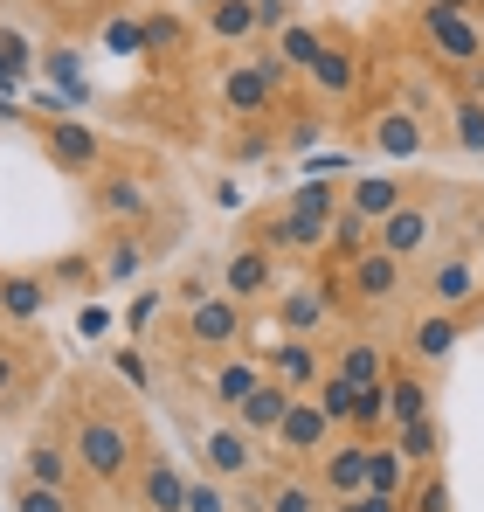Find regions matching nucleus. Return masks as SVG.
<instances>
[{
  "label": "nucleus",
  "mask_w": 484,
  "mask_h": 512,
  "mask_svg": "<svg viewBox=\"0 0 484 512\" xmlns=\"http://www.w3.org/2000/svg\"><path fill=\"white\" fill-rule=\"evenodd\" d=\"M56 436L70 443L77 471L90 478V492H125L146 464V423L125 395H97L90 381H70V429L56 423Z\"/></svg>",
  "instance_id": "obj_1"
},
{
  "label": "nucleus",
  "mask_w": 484,
  "mask_h": 512,
  "mask_svg": "<svg viewBox=\"0 0 484 512\" xmlns=\"http://www.w3.org/2000/svg\"><path fill=\"white\" fill-rule=\"evenodd\" d=\"M277 312V340H319L325 326L346 312V291H339V270H319V277H298L270 298Z\"/></svg>",
  "instance_id": "obj_2"
},
{
  "label": "nucleus",
  "mask_w": 484,
  "mask_h": 512,
  "mask_svg": "<svg viewBox=\"0 0 484 512\" xmlns=\"http://www.w3.org/2000/svg\"><path fill=\"white\" fill-rule=\"evenodd\" d=\"M173 346H180L187 360H222V353L249 346V305H236L229 291L201 298L194 312H180V333H173Z\"/></svg>",
  "instance_id": "obj_3"
},
{
  "label": "nucleus",
  "mask_w": 484,
  "mask_h": 512,
  "mask_svg": "<svg viewBox=\"0 0 484 512\" xmlns=\"http://www.w3.org/2000/svg\"><path fill=\"white\" fill-rule=\"evenodd\" d=\"M478 326H484V298H478V305H464V312H429V305H422V312L408 319L402 360H408V367H422V374H436V367H450V353L471 340Z\"/></svg>",
  "instance_id": "obj_4"
},
{
  "label": "nucleus",
  "mask_w": 484,
  "mask_h": 512,
  "mask_svg": "<svg viewBox=\"0 0 484 512\" xmlns=\"http://www.w3.org/2000/svg\"><path fill=\"white\" fill-rule=\"evenodd\" d=\"M298 84L277 56H249V63H236V70H222V111L229 118H242V125H256V118H277V97Z\"/></svg>",
  "instance_id": "obj_5"
},
{
  "label": "nucleus",
  "mask_w": 484,
  "mask_h": 512,
  "mask_svg": "<svg viewBox=\"0 0 484 512\" xmlns=\"http://www.w3.org/2000/svg\"><path fill=\"white\" fill-rule=\"evenodd\" d=\"M339 291H346V312H388L408 298V263H395L388 250H367L360 263L339 270Z\"/></svg>",
  "instance_id": "obj_6"
},
{
  "label": "nucleus",
  "mask_w": 484,
  "mask_h": 512,
  "mask_svg": "<svg viewBox=\"0 0 484 512\" xmlns=\"http://www.w3.org/2000/svg\"><path fill=\"white\" fill-rule=\"evenodd\" d=\"M90 215L104 229H146L153 222V180H139L132 167H104L90 180Z\"/></svg>",
  "instance_id": "obj_7"
},
{
  "label": "nucleus",
  "mask_w": 484,
  "mask_h": 512,
  "mask_svg": "<svg viewBox=\"0 0 484 512\" xmlns=\"http://www.w3.org/2000/svg\"><path fill=\"white\" fill-rule=\"evenodd\" d=\"M222 291L236 298V305H270L277 291H284V256L263 250V243H236V250L222 256Z\"/></svg>",
  "instance_id": "obj_8"
},
{
  "label": "nucleus",
  "mask_w": 484,
  "mask_h": 512,
  "mask_svg": "<svg viewBox=\"0 0 484 512\" xmlns=\"http://www.w3.org/2000/svg\"><path fill=\"white\" fill-rule=\"evenodd\" d=\"M436 236H443V215H436V201H402L388 222H374V250H388L395 263H422V256L436 250Z\"/></svg>",
  "instance_id": "obj_9"
},
{
  "label": "nucleus",
  "mask_w": 484,
  "mask_h": 512,
  "mask_svg": "<svg viewBox=\"0 0 484 512\" xmlns=\"http://www.w3.org/2000/svg\"><path fill=\"white\" fill-rule=\"evenodd\" d=\"M422 42H429L443 63H457V70H478L484 63V28H478V14H464V7L429 0V7H422Z\"/></svg>",
  "instance_id": "obj_10"
},
{
  "label": "nucleus",
  "mask_w": 484,
  "mask_h": 512,
  "mask_svg": "<svg viewBox=\"0 0 484 512\" xmlns=\"http://www.w3.org/2000/svg\"><path fill=\"white\" fill-rule=\"evenodd\" d=\"M35 125V139H42V153L56 160L63 173H83V180H97V173L111 167V153H104V139L77 125V118H28Z\"/></svg>",
  "instance_id": "obj_11"
},
{
  "label": "nucleus",
  "mask_w": 484,
  "mask_h": 512,
  "mask_svg": "<svg viewBox=\"0 0 484 512\" xmlns=\"http://www.w3.org/2000/svg\"><path fill=\"white\" fill-rule=\"evenodd\" d=\"M332 443H339V429L319 416V402H312V395H298V402H291V416H284V423H277V436H270L277 464H298V471H312Z\"/></svg>",
  "instance_id": "obj_12"
},
{
  "label": "nucleus",
  "mask_w": 484,
  "mask_h": 512,
  "mask_svg": "<svg viewBox=\"0 0 484 512\" xmlns=\"http://www.w3.org/2000/svg\"><path fill=\"white\" fill-rule=\"evenodd\" d=\"M256 464H263V443H256L236 416H222V423L201 436V471H208V478H222V485H249Z\"/></svg>",
  "instance_id": "obj_13"
},
{
  "label": "nucleus",
  "mask_w": 484,
  "mask_h": 512,
  "mask_svg": "<svg viewBox=\"0 0 484 512\" xmlns=\"http://www.w3.org/2000/svg\"><path fill=\"white\" fill-rule=\"evenodd\" d=\"M478 298H484L478 256L450 250V256H436V263L422 270V305H429V312H464V305H478Z\"/></svg>",
  "instance_id": "obj_14"
},
{
  "label": "nucleus",
  "mask_w": 484,
  "mask_h": 512,
  "mask_svg": "<svg viewBox=\"0 0 484 512\" xmlns=\"http://www.w3.org/2000/svg\"><path fill=\"white\" fill-rule=\"evenodd\" d=\"M256 360H263V374H270V381H284L291 395H312V388L325 381V367H332L325 340H277V346H256Z\"/></svg>",
  "instance_id": "obj_15"
},
{
  "label": "nucleus",
  "mask_w": 484,
  "mask_h": 512,
  "mask_svg": "<svg viewBox=\"0 0 484 512\" xmlns=\"http://www.w3.org/2000/svg\"><path fill=\"white\" fill-rule=\"evenodd\" d=\"M242 512H325V492H319V478H312V471L284 464V471H270V478H249Z\"/></svg>",
  "instance_id": "obj_16"
},
{
  "label": "nucleus",
  "mask_w": 484,
  "mask_h": 512,
  "mask_svg": "<svg viewBox=\"0 0 484 512\" xmlns=\"http://www.w3.org/2000/svg\"><path fill=\"white\" fill-rule=\"evenodd\" d=\"M187 485H194V471H180V457L146 450V464L132 478V499H139V512H187Z\"/></svg>",
  "instance_id": "obj_17"
},
{
  "label": "nucleus",
  "mask_w": 484,
  "mask_h": 512,
  "mask_svg": "<svg viewBox=\"0 0 484 512\" xmlns=\"http://www.w3.org/2000/svg\"><path fill=\"white\" fill-rule=\"evenodd\" d=\"M298 84H305L312 97H319V111L346 104V97L360 90V49H353L346 35H339V42H325V49H319V63H312V70H305Z\"/></svg>",
  "instance_id": "obj_18"
},
{
  "label": "nucleus",
  "mask_w": 484,
  "mask_h": 512,
  "mask_svg": "<svg viewBox=\"0 0 484 512\" xmlns=\"http://www.w3.org/2000/svg\"><path fill=\"white\" fill-rule=\"evenodd\" d=\"M367 450H374L367 436H339L319 464H312V478H319L325 506H332V499H360V492H367Z\"/></svg>",
  "instance_id": "obj_19"
},
{
  "label": "nucleus",
  "mask_w": 484,
  "mask_h": 512,
  "mask_svg": "<svg viewBox=\"0 0 484 512\" xmlns=\"http://www.w3.org/2000/svg\"><path fill=\"white\" fill-rule=\"evenodd\" d=\"M21 478H35V485H49V492H70V499L90 485V478L77 471V457H70V443H63L56 429H49V436H35V443L21 450Z\"/></svg>",
  "instance_id": "obj_20"
},
{
  "label": "nucleus",
  "mask_w": 484,
  "mask_h": 512,
  "mask_svg": "<svg viewBox=\"0 0 484 512\" xmlns=\"http://www.w3.org/2000/svg\"><path fill=\"white\" fill-rule=\"evenodd\" d=\"M402 201H415V180H402V173H388V167L353 173V180H346V208L367 215V222H388Z\"/></svg>",
  "instance_id": "obj_21"
},
{
  "label": "nucleus",
  "mask_w": 484,
  "mask_h": 512,
  "mask_svg": "<svg viewBox=\"0 0 484 512\" xmlns=\"http://www.w3.org/2000/svg\"><path fill=\"white\" fill-rule=\"evenodd\" d=\"M256 381H263L256 346H236V353H222V360H215V374H208V402H215L222 416H236L242 402L256 395Z\"/></svg>",
  "instance_id": "obj_22"
},
{
  "label": "nucleus",
  "mask_w": 484,
  "mask_h": 512,
  "mask_svg": "<svg viewBox=\"0 0 484 512\" xmlns=\"http://www.w3.org/2000/svg\"><path fill=\"white\" fill-rule=\"evenodd\" d=\"M35 388H42V360H35V346L0 340V416L28 409V402H35Z\"/></svg>",
  "instance_id": "obj_23"
},
{
  "label": "nucleus",
  "mask_w": 484,
  "mask_h": 512,
  "mask_svg": "<svg viewBox=\"0 0 484 512\" xmlns=\"http://www.w3.org/2000/svg\"><path fill=\"white\" fill-rule=\"evenodd\" d=\"M332 367H339L353 388H381V381H388V367H395V346L374 340V333H353V340H339Z\"/></svg>",
  "instance_id": "obj_24"
},
{
  "label": "nucleus",
  "mask_w": 484,
  "mask_h": 512,
  "mask_svg": "<svg viewBox=\"0 0 484 512\" xmlns=\"http://www.w3.org/2000/svg\"><path fill=\"white\" fill-rule=\"evenodd\" d=\"M49 312V270H0V319L35 326Z\"/></svg>",
  "instance_id": "obj_25"
},
{
  "label": "nucleus",
  "mask_w": 484,
  "mask_h": 512,
  "mask_svg": "<svg viewBox=\"0 0 484 512\" xmlns=\"http://www.w3.org/2000/svg\"><path fill=\"white\" fill-rule=\"evenodd\" d=\"M388 416H395V429L436 416V388H429V374H422V367H408V360L388 367ZM395 429H388V436H395Z\"/></svg>",
  "instance_id": "obj_26"
},
{
  "label": "nucleus",
  "mask_w": 484,
  "mask_h": 512,
  "mask_svg": "<svg viewBox=\"0 0 484 512\" xmlns=\"http://www.w3.org/2000/svg\"><path fill=\"white\" fill-rule=\"evenodd\" d=\"M291 402H298V395H291L284 381H270V374H263V381H256V395H249V402L236 409V423L249 429L256 443H270V436H277V423L291 416Z\"/></svg>",
  "instance_id": "obj_27"
},
{
  "label": "nucleus",
  "mask_w": 484,
  "mask_h": 512,
  "mask_svg": "<svg viewBox=\"0 0 484 512\" xmlns=\"http://www.w3.org/2000/svg\"><path fill=\"white\" fill-rule=\"evenodd\" d=\"M367 139H374V153H388V160H415V153L429 146V125H422L408 104H402V111L388 104V111L374 118V132H367Z\"/></svg>",
  "instance_id": "obj_28"
},
{
  "label": "nucleus",
  "mask_w": 484,
  "mask_h": 512,
  "mask_svg": "<svg viewBox=\"0 0 484 512\" xmlns=\"http://www.w3.org/2000/svg\"><path fill=\"white\" fill-rule=\"evenodd\" d=\"M408 485H415V464L395 450V436H381V443L367 450V492H374V499H408Z\"/></svg>",
  "instance_id": "obj_29"
},
{
  "label": "nucleus",
  "mask_w": 484,
  "mask_h": 512,
  "mask_svg": "<svg viewBox=\"0 0 484 512\" xmlns=\"http://www.w3.org/2000/svg\"><path fill=\"white\" fill-rule=\"evenodd\" d=\"M146 270V243H139V229H111L104 243H97V277H104V291L111 284H132Z\"/></svg>",
  "instance_id": "obj_30"
},
{
  "label": "nucleus",
  "mask_w": 484,
  "mask_h": 512,
  "mask_svg": "<svg viewBox=\"0 0 484 512\" xmlns=\"http://www.w3.org/2000/svg\"><path fill=\"white\" fill-rule=\"evenodd\" d=\"M367 250H374V222H367V215H353V208L339 201V215H332V250H325V270H346V263H360Z\"/></svg>",
  "instance_id": "obj_31"
},
{
  "label": "nucleus",
  "mask_w": 484,
  "mask_h": 512,
  "mask_svg": "<svg viewBox=\"0 0 484 512\" xmlns=\"http://www.w3.org/2000/svg\"><path fill=\"white\" fill-rule=\"evenodd\" d=\"M201 28H208L215 42H229V49H236V42H256V35H263V28H256V0H215V7L201 14Z\"/></svg>",
  "instance_id": "obj_32"
},
{
  "label": "nucleus",
  "mask_w": 484,
  "mask_h": 512,
  "mask_svg": "<svg viewBox=\"0 0 484 512\" xmlns=\"http://www.w3.org/2000/svg\"><path fill=\"white\" fill-rule=\"evenodd\" d=\"M325 42H332L325 28H312V21H291V28L277 35V49H270V56H277V63L291 70V77H305V70L319 63V49H325Z\"/></svg>",
  "instance_id": "obj_33"
},
{
  "label": "nucleus",
  "mask_w": 484,
  "mask_h": 512,
  "mask_svg": "<svg viewBox=\"0 0 484 512\" xmlns=\"http://www.w3.org/2000/svg\"><path fill=\"white\" fill-rule=\"evenodd\" d=\"M312 402H319V416H325V423L346 436V429H353V402H360V388H353V381H346L339 367H325V381L312 388Z\"/></svg>",
  "instance_id": "obj_34"
},
{
  "label": "nucleus",
  "mask_w": 484,
  "mask_h": 512,
  "mask_svg": "<svg viewBox=\"0 0 484 512\" xmlns=\"http://www.w3.org/2000/svg\"><path fill=\"white\" fill-rule=\"evenodd\" d=\"M450 146L484 160V97H450Z\"/></svg>",
  "instance_id": "obj_35"
},
{
  "label": "nucleus",
  "mask_w": 484,
  "mask_h": 512,
  "mask_svg": "<svg viewBox=\"0 0 484 512\" xmlns=\"http://www.w3.org/2000/svg\"><path fill=\"white\" fill-rule=\"evenodd\" d=\"M395 450H402L415 471H429V464L443 457V423H436V416H422V423H402V429H395Z\"/></svg>",
  "instance_id": "obj_36"
},
{
  "label": "nucleus",
  "mask_w": 484,
  "mask_h": 512,
  "mask_svg": "<svg viewBox=\"0 0 484 512\" xmlns=\"http://www.w3.org/2000/svg\"><path fill=\"white\" fill-rule=\"evenodd\" d=\"M388 429H395V416H388V381H381V388H360V402H353V429H346V436L381 443Z\"/></svg>",
  "instance_id": "obj_37"
},
{
  "label": "nucleus",
  "mask_w": 484,
  "mask_h": 512,
  "mask_svg": "<svg viewBox=\"0 0 484 512\" xmlns=\"http://www.w3.org/2000/svg\"><path fill=\"white\" fill-rule=\"evenodd\" d=\"M7 512H83V506L70 499V492H49V485H35V478H14Z\"/></svg>",
  "instance_id": "obj_38"
},
{
  "label": "nucleus",
  "mask_w": 484,
  "mask_h": 512,
  "mask_svg": "<svg viewBox=\"0 0 484 512\" xmlns=\"http://www.w3.org/2000/svg\"><path fill=\"white\" fill-rule=\"evenodd\" d=\"M339 180H325V173H312V180H298L291 194H284V208H305V215H339Z\"/></svg>",
  "instance_id": "obj_39"
},
{
  "label": "nucleus",
  "mask_w": 484,
  "mask_h": 512,
  "mask_svg": "<svg viewBox=\"0 0 484 512\" xmlns=\"http://www.w3.org/2000/svg\"><path fill=\"white\" fill-rule=\"evenodd\" d=\"M408 512H450V478L429 464V471H415V485H408Z\"/></svg>",
  "instance_id": "obj_40"
},
{
  "label": "nucleus",
  "mask_w": 484,
  "mask_h": 512,
  "mask_svg": "<svg viewBox=\"0 0 484 512\" xmlns=\"http://www.w3.org/2000/svg\"><path fill=\"white\" fill-rule=\"evenodd\" d=\"M270 146H284V132H277L270 118H256L249 132H236V139H222V153H229V160H263Z\"/></svg>",
  "instance_id": "obj_41"
},
{
  "label": "nucleus",
  "mask_w": 484,
  "mask_h": 512,
  "mask_svg": "<svg viewBox=\"0 0 484 512\" xmlns=\"http://www.w3.org/2000/svg\"><path fill=\"white\" fill-rule=\"evenodd\" d=\"M49 284H63V291H104L97 256H56V263H49Z\"/></svg>",
  "instance_id": "obj_42"
},
{
  "label": "nucleus",
  "mask_w": 484,
  "mask_h": 512,
  "mask_svg": "<svg viewBox=\"0 0 484 512\" xmlns=\"http://www.w3.org/2000/svg\"><path fill=\"white\" fill-rule=\"evenodd\" d=\"M111 381H125L132 395H146V388H153V374H146V353H139V346H111Z\"/></svg>",
  "instance_id": "obj_43"
},
{
  "label": "nucleus",
  "mask_w": 484,
  "mask_h": 512,
  "mask_svg": "<svg viewBox=\"0 0 484 512\" xmlns=\"http://www.w3.org/2000/svg\"><path fill=\"white\" fill-rule=\"evenodd\" d=\"M35 70V56H28V42L14 35V28H0V84H21Z\"/></svg>",
  "instance_id": "obj_44"
},
{
  "label": "nucleus",
  "mask_w": 484,
  "mask_h": 512,
  "mask_svg": "<svg viewBox=\"0 0 484 512\" xmlns=\"http://www.w3.org/2000/svg\"><path fill=\"white\" fill-rule=\"evenodd\" d=\"M187 512H236V506H229V485L201 471V478L187 485Z\"/></svg>",
  "instance_id": "obj_45"
},
{
  "label": "nucleus",
  "mask_w": 484,
  "mask_h": 512,
  "mask_svg": "<svg viewBox=\"0 0 484 512\" xmlns=\"http://www.w3.org/2000/svg\"><path fill=\"white\" fill-rule=\"evenodd\" d=\"M146 49L160 56V49H180V14L160 7V14H146Z\"/></svg>",
  "instance_id": "obj_46"
},
{
  "label": "nucleus",
  "mask_w": 484,
  "mask_h": 512,
  "mask_svg": "<svg viewBox=\"0 0 484 512\" xmlns=\"http://www.w3.org/2000/svg\"><path fill=\"white\" fill-rule=\"evenodd\" d=\"M104 49H125V56H132V49H146V21H139V14L104 21Z\"/></svg>",
  "instance_id": "obj_47"
},
{
  "label": "nucleus",
  "mask_w": 484,
  "mask_h": 512,
  "mask_svg": "<svg viewBox=\"0 0 484 512\" xmlns=\"http://www.w3.org/2000/svg\"><path fill=\"white\" fill-rule=\"evenodd\" d=\"M291 21H298V14H291V0H256V28H263V35H284Z\"/></svg>",
  "instance_id": "obj_48"
},
{
  "label": "nucleus",
  "mask_w": 484,
  "mask_h": 512,
  "mask_svg": "<svg viewBox=\"0 0 484 512\" xmlns=\"http://www.w3.org/2000/svg\"><path fill=\"white\" fill-rule=\"evenodd\" d=\"M42 70H49V77H56V84H77L83 56H77V49H49V56H42Z\"/></svg>",
  "instance_id": "obj_49"
},
{
  "label": "nucleus",
  "mask_w": 484,
  "mask_h": 512,
  "mask_svg": "<svg viewBox=\"0 0 484 512\" xmlns=\"http://www.w3.org/2000/svg\"><path fill=\"white\" fill-rule=\"evenodd\" d=\"M325 512H408L402 499H374V492H360V499H332Z\"/></svg>",
  "instance_id": "obj_50"
},
{
  "label": "nucleus",
  "mask_w": 484,
  "mask_h": 512,
  "mask_svg": "<svg viewBox=\"0 0 484 512\" xmlns=\"http://www.w3.org/2000/svg\"><path fill=\"white\" fill-rule=\"evenodd\" d=\"M325 132V118H298V125H291V132H284V146H291V153H298V146H312V139H319Z\"/></svg>",
  "instance_id": "obj_51"
},
{
  "label": "nucleus",
  "mask_w": 484,
  "mask_h": 512,
  "mask_svg": "<svg viewBox=\"0 0 484 512\" xmlns=\"http://www.w3.org/2000/svg\"><path fill=\"white\" fill-rule=\"evenodd\" d=\"M443 7H464V14H478V7H484V0H443Z\"/></svg>",
  "instance_id": "obj_52"
},
{
  "label": "nucleus",
  "mask_w": 484,
  "mask_h": 512,
  "mask_svg": "<svg viewBox=\"0 0 484 512\" xmlns=\"http://www.w3.org/2000/svg\"><path fill=\"white\" fill-rule=\"evenodd\" d=\"M173 7H201V14H208V7H215V0H173Z\"/></svg>",
  "instance_id": "obj_53"
},
{
  "label": "nucleus",
  "mask_w": 484,
  "mask_h": 512,
  "mask_svg": "<svg viewBox=\"0 0 484 512\" xmlns=\"http://www.w3.org/2000/svg\"><path fill=\"white\" fill-rule=\"evenodd\" d=\"M478 277H484V250H478Z\"/></svg>",
  "instance_id": "obj_54"
}]
</instances>
